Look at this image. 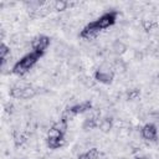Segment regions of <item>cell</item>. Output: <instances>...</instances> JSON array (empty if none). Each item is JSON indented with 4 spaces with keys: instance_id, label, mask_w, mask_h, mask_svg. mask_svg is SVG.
Returning a JSON list of instances; mask_svg holds the SVG:
<instances>
[{
    "instance_id": "4fadbf2b",
    "label": "cell",
    "mask_w": 159,
    "mask_h": 159,
    "mask_svg": "<svg viewBox=\"0 0 159 159\" xmlns=\"http://www.w3.org/2000/svg\"><path fill=\"white\" fill-rule=\"evenodd\" d=\"M112 119L111 118H103V119H101L99 120V125H98V128L103 132V133H108L111 129H112Z\"/></svg>"
},
{
    "instance_id": "8992f818",
    "label": "cell",
    "mask_w": 159,
    "mask_h": 159,
    "mask_svg": "<svg viewBox=\"0 0 159 159\" xmlns=\"http://www.w3.org/2000/svg\"><path fill=\"white\" fill-rule=\"evenodd\" d=\"M92 102L91 101H84L82 103H77L73 104L71 107H67L66 111L62 113V116H65L67 119H70L72 116H77V114H83L86 112H89L92 109Z\"/></svg>"
},
{
    "instance_id": "9c48e42d",
    "label": "cell",
    "mask_w": 159,
    "mask_h": 159,
    "mask_svg": "<svg viewBox=\"0 0 159 159\" xmlns=\"http://www.w3.org/2000/svg\"><path fill=\"white\" fill-rule=\"evenodd\" d=\"M99 32H101V31L97 29V26H96L94 22L92 21V22L87 24V25L81 30L80 37H81V39H84V40H92V39L97 37V36L99 35Z\"/></svg>"
},
{
    "instance_id": "9a60e30c",
    "label": "cell",
    "mask_w": 159,
    "mask_h": 159,
    "mask_svg": "<svg viewBox=\"0 0 159 159\" xmlns=\"http://www.w3.org/2000/svg\"><path fill=\"white\" fill-rule=\"evenodd\" d=\"M52 7L56 11H65L68 7V2L65 0H56L55 2H52Z\"/></svg>"
},
{
    "instance_id": "52a82bcc",
    "label": "cell",
    "mask_w": 159,
    "mask_h": 159,
    "mask_svg": "<svg viewBox=\"0 0 159 159\" xmlns=\"http://www.w3.org/2000/svg\"><path fill=\"white\" fill-rule=\"evenodd\" d=\"M51 43V39L50 36L47 35H37L35 36L32 40H31V48L34 52H37V53H41V55H45L46 50L48 48Z\"/></svg>"
},
{
    "instance_id": "7a4b0ae2",
    "label": "cell",
    "mask_w": 159,
    "mask_h": 159,
    "mask_svg": "<svg viewBox=\"0 0 159 159\" xmlns=\"http://www.w3.org/2000/svg\"><path fill=\"white\" fill-rule=\"evenodd\" d=\"M94 78L97 82L99 83H103V84H111L114 80V70L107 65V63H103L101 65L97 71L94 72Z\"/></svg>"
},
{
    "instance_id": "30bf717a",
    "label": "cell",
    "mask_w": 159,
    "mask_h": 159,
    "mask_svg": "<svg viewBox=\"0 0 159 159\" xmlns=\"http://www.w3.org/2000/svg\"><path fill=\"white\" fill-rule=\"evenodd\" d=\"M67 127H68V119H67L65 116H61V118H60L57 122H55L51 128L58 130L60 133H62V134L65 135L66 132H67Z\"/></svg>"
},
{
    "instance_id": "5b68a950",
    "label": "cell",
    "mask_w": 159,
    "mask_h": 159,
    "mask_svg": "<svg viewBox=\"0 0 159 159\" xmlns=\"http://www.w3.org/2000/svg\"><path fill=\"white\" fill-rule=\"evenodd\" d=\"M37 94V91L30 86H15L10 89V96L12 98L30 99Z\"/></svg>"
},
{
    "instance_id": "2e32d148",
    "label": "cell",
    "mask_w": 159,
    "mask_h": 159,
    "mask_svg": "<svg viewBox=\"0 0 159 159\" xmlns=\"http://www.w3.org/2000/svg\"><path fill=\"white\" fill-rule=\"evenodd\" d=\"M139 96H140V89H138V88H132V89L127 91V99H129V101H134Z\"/></svg>"
},
{
    "instance_id": "6da1fadb",
    "label": "cell",
    "mask_w": 159,
    "mask_h": 159,
    "mask_svg": "<svg viewBox=\"0 0 159 159\" xmlns=\"http://www.w3.org/2000/svg\"><path fill=\"white\" fill-rule=\"evenodd\" d=\"M42 56H43V55L37 53V52H34V51H31V52L24 55L17 62H15V65H14L12 68H11V72H12L14 75H16V76H24L25 73H27V72L37 63V61H39Z\"/></svg>"
},
{
    "instance_id": "ba28073f",
    "label": "cell",
    "mask_w": 159,
    "mask_h": 159,
    "mask_svg": "<svg viewBox=\"0 0 159 159\" xmlns=\"http://www.w3.org/2000/svg\"><path fill=\"white\" fill-rule=\"evenodd\" d=\"M140 135L143 139L149 142H157L158 139V128L153 123H147L140 129Z\"/></svg>"
},
{
    "instance_id": "3957f363",
    "label": "cell",
    "mask_w": 159,
    "mask_h": 159,
    "mask_svg": "<svg viewBox=\"0 0 159 159\" xmlns=\"http://www.w3.org/2000/svg\"><path fill=\"white\" fill-rule=\"evenodd\" d=\"M117 16H118V11L111 10V11H107V12L102 14V15H101L98 19H96L93 22H94V25L97 26V29H98L99 31H102V30H106V29L113 26V25L116 24V21H117Z\"/></svg>"
},
{
    "instance_id": "5bb4252c",
    "label": "cell",
    "mask_w": 159,
    "mask_h": 159,
    "mask_svg": "<svg viewBox=\"0 0 159 159\" xmlns=\"http://www.w3.org/2000/svg\"><path fill=\"white\" fill-rule=\"evenodd\" d=\"M10 55V47L6 45V43H1L0 46V58H1V65L4 66L5 62H6V57Z\"/></svg>"
},
{
    "instance_id": "8fae6325",
    "label": "cell",
    "mask_w": 159,
    "mask_h": 159,
    "mask_svg": "<svg viewBox=\"0 0 159 159\" xmlns=\"http://www.w3.org/2000/svg\"><path fill=\"white\" fill-rule=\"evenodd\" d=\"M99 120L97 117H89V118H86L83 124H82V128L84 130H89V129H94V128H98L99 125Z\"/></svg>"
},
{
    "instance_id": "e0dca14e",
    "label": "cell",
    "mask_w": 159,
    "mask_h": 159,
    "mask_svg": "<svg viewBox=\"0 0 159 159\" xmlns=\"http://www.w3.org/2000/svg\"><path fill=\"white\" fill-rule=\"evenodd\" d=\"M124 51H125V46H124L122 42L117 41V42L113 45V52H114V53H117V55H122Z\"/></svg>"
},
{
    "instance_id": "7c38bea8",
    "label": "cell",
    "mask_w": 159,
    "mask_h": 159,
    "mask_svg": "<svg viewBox=\"0 0 159 159\" xmlns=\"http://www.w3.org/2000/svg\"><path fill=\"white\" fill-rule=\"evenodd\" d=\"M78 159H99V152L97 148H91L86 153L80 154Z\"/></svg>"
},
{
    "instance_id": "277c9868",
    "label": "cell",
    "mask_w": 159,
    "mask_h": 159,
    "mask_svg": "<svg viewBox=\"0 0 159 159\" xmlns=\"http://www.w3.org/2000/svg\"><path fill=\"white\" fill-rule=\"evenodd\" d=\"M66 143V139H65V135L62 133H60L58 130L51 128L47 137H46V145L50 148V149H60L65 145Z\"/></svg>"
}]
</instances>
